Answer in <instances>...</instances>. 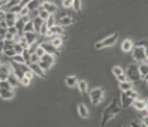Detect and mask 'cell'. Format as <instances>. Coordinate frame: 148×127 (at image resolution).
Returning a JSON list of instances; mask_svg holds the SVG:
<instances>
[{
  "mask_svg": "<svg viewBox=\"0 0 148 127\" xmlns=\"http://www.w3.org/2000/svg\"><path fill=\"white\" fill-rule=\"evenodd\" d=\"M72 17L68 16V14H64V16H61V19L57 21L58 25H61V27H66V25H71L72 24Z\"/></svg>",
  "mask_w": 148,
  "mask_h": 127,
  "instance_id": "obj_16",
  "label": "cell"
},
{
  "mask_svg": "<svg viewBox=\"0 0 148 127\" xmlns=\"http://www.w3.org/2000/svg\"><path fill=\"white\" fill-rule=\"evenodd\" d=\"M0 28H9V25L6 23V20L4 21H0Z\"/></svg>",
  "mask_w": 148,
  "mask_h": 127,
  "instance_id": "obj_55",
  "label": "cell"
},
{
  "mask_svg": "<svg viewBox=\"0 0 148 127\" xmlns=\"http://www.w3.org/2000/svg\"><path fill=\"white\" fill-rule=\"evenodd\" d=\"M7 82H9V83H10V85L13 86V89L21 85V82L18 81V78H17V76H16V75H14L13 72L10 73V75H9V78H7Z\"/></svg>",
  "mask_w": 148,
  "mask_h": 127,
  "instance_id": "obj_21",
  "label": "cell"
},
{
  "mask_svg": "<svg viewBox=\"0 0 148 127\" xmlns=\"http://www.w3.org/2000/svg\"><path fill=\"white\" fill-rule=\"evenodd\" d=\"M0 97L3 100H12L13 97H14L13 88H0Z\"/></svg>",
  "mask_w": 148,
  "mask_h": 127,
  "instance_id": "obj_10",
  "label": "cell"
},
{
  "mask_svg": "<svg viewBox=\"0 0 148 127\" xmlns=\"http://www.w3.org/2000/svg\"><path fill=\"white\" fill-rule=\"evenodd\" d=\"M33 24H34V28H35V33H40V28H41V25L44 24V20L41 19V17H38V16H35L34 19L31 20Z\"/></svg>",
  "mask_w": 148,
  "mask_h": 127,
  "instance_id": "obj_26",
  "label": "cell"
},
{
  "mask_svg": "<svg viewBox=\"0 0 148 127\" xmlns=\"http://www.w3.org/2000/svg\"><path fill=\"white\" fill-rule=\"evenodd\" d=\"M120 113V104L117 103L116 100H113L112 103L109 104L104 110H103V116H102V126H106L114 116Z\"/></svg>",
  "mask_w": 148,
  "mask_h": 127,
  "instance_id": "obj_1",
  "label": "cell"
},
{
  "mask_svg": "<svg viewBox=\"0 0 148 127\" xmlns=\"http://www.w3.org/2000/svg\"><path fill=\"white\" fill-rule=\"evenodd\" d=\"M3 54H4L7 58H10V59L16 55V52H14V49H13V48H10V49H4V51H3Z\"/></svg>",
  "mask_w": 148,
  "mask_h": 127,
  "instance_id": "obj_36",
  "label": "cell"
},
{
  "mask_svg": "<svg viewBox=\"0 0 148 127\" xmlns=\"http://www.w3.org/2000/svg\"><path fill=\"white\" fill-rule=\"evenodd\" d=\"M49 43H51L52 45L55 47V48H58V49H59V48L62 47V43H64V40H62V37H61V35H57V37H52V38L49 40Z\"/></svg>",
  "mask_w": 148,
  "mask_h": 127,
  "instance_id": "obj_25",
  "label": "cell"
},
{
  "mask_svg": "<svg viewBox=\"0 0 148 127\" xmlns=\"http://www.w3.org/2000/svg\"><path fill=\"white\" fill-rule=\"evenodd\" d=\"M72 3H73V0H62V6L65 9H71L72 7Z\"/></svg>",
  "mask_w": 148,
  "mask_h": 127,
  "instance_id": "obj_41",
  "label": "cell"
},
{
  "mask_svg": "<svg viewBox=\"0 0 148 127\" xmlns=\"http://www.w3.org/2000/svg\"><path fill=\"white\" fill-rule=\"evenodd\" d=\"M78 113L82 119H86V117H89V110H88V107L85 106L83 103H79L78 104Z\"/></svg>",
  "mask_w": 148,
  "mask_h": 127,
  "instance_id": "obj_20",
  "label": "cell"
},
{
  "mask_svg": "<svg viewBox=\"0 0 148 127\" xmlns=\"http://www.w3.org/2000/svg\"><path fill=\"white\" fill-rule=\"evenodd\" d=\"M40 61H42L44 64H47V65L51 68V67L54 65V62H55V58H54V55H51V54H47V52H45L42 57L40 58Z\"/></svg>",
  "mask_w": 148,
  "mask_h": 127,
  "instance_id": "obj_18",
  "label": "cell"
},
{
  "mask_svg": "<svg viewBox=\"0 0 148 127\" xmlns=\"http://www.w3.org/2000/svg\"><path fill=\"white\" fill-rule=\"evenodd\" d=\"M21 9H23V7H21L20 4H16V6L10 7V9H9L7 12H12V13H14V14H18V13L21 12Z\"/></svg>",
  "mask_w": 148,
  "mask_h": 127,
  "instance_id": "obj_33",
  "label": "cell"
},
{
  "mask_svg": "<svg viewBox=\"0 0 148 127\" xmlns=\"http://www.w3.org/2000/svg\"><path fill=\"white\" fill-rule=\"evenodd\" d=\"M40 6H41L40 0H31V1L25 6V7H27V9L30 10V13H31V12H37V10L40 9Z\"/></svg>",
  "mask_w": 148,
  "mask_h": 127,
  "instance_id": "obj_24",
  "label": "cell"
},
{
  "mask_svg": "<svg viewBox=\"0 0 148 127\" xmlns=\"http://www.w3.org/2000/svg\"><path fill=\"white\" fill-rule=\"evenodd\" d=\"M134 48V43L131 41V40H124L123 41V44H121V49L124 51V52H131V49Z\"/></svg>",
  "mask_w": 148,
  "mask_h": 127,
  "instance_id": "obj_23",
  "label": "cell"
},
{
  "mask_svg": "<svg viewBox=\"0 0 148 127\" xmlns=\"http://www.w3.org/2000/svg\"><path fill=\"white\" fill-rule=\"evenodd\" d=\"M20 82H21V85H23V86H28V85H30V82H31V79H30V78H27V76H24Z\"/></svg>",
  "mask_w": 148,
  "mask_h": 127,
  "instance_id": "obj_47",
  "label": "cell"
},
{
  "mask_svg": "<svg viewBox=\"0 0 148 127\" xmlns=\"http://www.w3.org/2000/svg\"><path fill=\"white\" fill-rule=\"evenodd\" d=\"M138 73H140V78L141 79H145L148 75V65H147V61L144 62H138Z\"/></svg>",
  "mask_w": 148,
  "mask_h": 127,
  "instance_id": "obj_12",
  "label": "cell"
},
{
  "mask_svg": "<svg viewBox=\"0 0 148 127\" xmlns=\"http://www.w3.org/2000/svg\"><path fill=\"white\" fill-rule=\"evenodd\" d=\"M35 54L41 58L42 55H44V54H45V51H44V48H42L41 45H38V47H37V49H35Z\"/></svg>",
  "mask_w": 148,
  "mask_h": 127,
  "instance_id": "obj_40",
  "label": "cell"
},
{
  "mask_svg": "<svg viewBox=\"0 0 148 127\" xmlns=\"http://www.w3.org/2000/svg\"><path fill=\"white\" fill-rule=\"evenodd\" d=\"M145 45H147V40H145V38H143L141 41L134 43V47H145Z\"/></svg>",
  "mask_w": 148,
  "mask_h": 127,
  "instance_id": "obj_45",
  "label": "cell"
},
{
  "mask_svg": "<svg viewBox=\"0 0 148 127\" xmlns=\"http://www.w3.org/2000/svg\"><path fill=\"white\" fill-rule=\"evenodd\" d=\"M38 65H40V67H41V68H42V69H44V71L49 69V67H48V65H47V64H44V62H42V61H40V62H38Z\"/></svg>",
  "mask_w": 148,
  "mask_h": 127,
  "instance_id": "obj_51",
  "label": "cell"
},
{
  "mask_svg": "<svg viewBox=\"0 0 148 127\" xmlns=\"http://www.w3.org/2000/svg\"><path fill=\"white\" fill-rule=\"evenodd\" d=\"M4 41V49H10L14 45V40H3Z\"/></svg>",
  "mask_w": 148,
  "mask_h": 127,
  "instance_id": "obj_37",
  "label": "cell"
},
{
  "mask_svg": "<svg viewBox=\"0 0 148 127\" xmlns=\"http://www.w3.org/2000/svg\"><path fill=\"white\" fill-rule=\"evenodd\" d=\"M3 51H4V41L0 40V54H3Z\"/></svg>",
  "mask_w": 148,
  "mask_h": 127,
  "instance_id": "obj_54",
  "label": "cell"
},
{
  "mask_svg": "<svg viewBox=\"0 0 148 127\" xmlns=\"http://www.w3.org/2000/svg\"><path fill=\"white\" fill-rule=\"evenodd\" d=\"M131 106H133L136 110H138V112H140V110H144V109H147V100H144V99H138V97H137L136 100L131 103Z\"/></svg>",
  "mask_w": 148,
  "mask_h": 127,
  "instance_id": "obj_14",
  "label": "cell"
},
{
  "mask_svg": "<svg viewBox=\"0 0 148 127\" xmlns=\"http://www.w3.org/2000/svg\"><path fill=\"white\" fill-rule=\"evenodd\" d=\"M38 45H40V44H37V43L31 44V45L28 47V52H30V54H35V49H37V47Z\"/></svg>",
  "mask_w": 148,
  "mask_h": 127,
  "instance_id": "obj_44",
  "label": "cell"
},
{
  "mask_svg": "<svg viewBox=\"0 0 148 127\" xmlns=\"http://www.w3.org/2000/svg\"><path fill=\"white\" fill-rule=\"evenodd\" d=\"M133 52V58L136 62H144L147 61V48L145 47H134L131 49Z\"/></svg>",
  "mask_w": 148,
  "mask_h": 127,
  "instance_id": "obj_6",
  "label": "cell"
},
{
  "mask_svg": "<svg viewBox=\"0 0 148 127\" xmlns=\"http://www.w3.org/2000/svg\"><path fill=\"white\" fill-rule=\"evenodd\" d=\"M65 83H66L68 88H75L76 83H78V78H76L75 75H69V76L65 78Z\"/></svg>",
  "mask_w": 148,
  "mask_h": 127,
  "instance_id": "obj_22",
  "label": "cell"
},
{
  "mask_svg": "<svg viewBox=\"0 0 148 127\" xmlns=\"http://www.w3.org/2000/svg\"><path fill=\"white\" fill-rule=\"evenodd\" d=\"M24 38L27 40V43H28V45H31V44H34L37 43V40H38V33H35V31H31V33H24Z\"/></svg>",
  "mask_w": 148,
  "mask_h": 127,
  "instance_id": "obj_15",
  "label": "cell"
},
{
  "mask_svg": "<svg viewBox=\"0 0 148 127\" xmlns=\"http://www.w3.org/2000/svg\"><path fill=\"white\" fill-rule=\"evenodd\" d=\"M41 9H44V10L48 12L49 14H55V13L58 12L57 4H54V3H51V1H44V3H41Z\"/></svg>",
  "mask_w": 148,
  "mask_h": 127,
  "instance_id": "obj_11",
  "label": "cell"
},
{
  "mask_svg": "<svg viewBox=\"0 0 148 127\" xmlns=\"http://www.w3.org/2000/svg\"><path fill=\"white\" fill-rule=\"evenodd\" d=\"M64 34H65V33H64V27L55 24V25H52L51 28H48V33L45 34V37L47 38H49V37L52 38V37H57V35H61V37H62Z\"/></svg>",
  "mask_w": 148,
  "mask_h": 127,
  "instance_id": "obj_8",
  "label": "cell"
},
{
  "mask_svg": "<svg viewBox=\"0 0 148 127\" xmlns=\"http://www.w3.org/2000/svg\"><path fill=\"white\" fill-rule=\"evenodd\" d=\"M133 82L131 81H123V82H119V88L120 91H128V89H133Z\"/></svg>",
  "mask_w": 148,
  "mask_h": 127,
  "instance_id": "obj_27",
  "label": "cell"
},
{
  "mask_svg": "<svg viewBox=\"0 0 148 127\" xmlns=\"http://www.w3.org/2000/svg\"><path fill=\"white\" fill-rule=\"evenodd\" d=\"M38 62H40V57H38L37 54H31V55H30L28 64H38Z\"/></svg>",
  "mask_w": 148,
  "mask_h": 127,
  "instance_id": "obj_35",
  "label": "cell"
},
{
  "mask_svg": "<svg viewBox=\"0 0 148 127\" xmlns=\"http://www.w3.org/2000/svg\"><path fill=\"white\" fill-rule=\"evenodd\" d=\"M76 86H78V89H79V92L85 96L86 93H88V82L83 81V79H78V83H76Z\"/></svg>",
  "mask_w": 148,
  "mask_h": 127,
  "instance_id": "obj_19",
  "label": "cell"
},
{
  "mask_svg": "<svg viewBox=\"0 0 148 127\" xmlns=\"http://www.w3.org/2000/svg\"><path fill=\"white\" fill-rule=\"evenodd\" d=\"M89 97H90L92 104L97 106L103 100V97H104V89L103 88H95V89H92L90 92H89Z\"/></svg>",
  "mask_w": 148,
  "mask_h": 127,
  "instance_id": "obj_5",
  "label": "cell"
},
{
  "mask_svg": "<svg viewBox=\"0 0 148 127\" xmlns=\"http://www.w3.org/2000/svg\"><path fill=\"white\" fill-rule=\"evenodd\" d=\"M47 33H48V27H47L45 21H44V24L41 25V28H40V33H38V34H40V35H42V37H45Z\"/></svg>",
  "mask_w": 148,
  "mask_h": 127,
  "instance_id": "obj_38",
  "label": "cell"
},
{
  "mask_svg": "<svg viewBox=\"0 0 148 127\" xmlns=\"http://www.w3.org/2000/svg\"><path fill=\"white\" fill-rule=\"evenodd\" d=\"M14 37H16V34H13L12 31L7 30V33H6V35H4V40H14Z\"/></svg>",
  "mask_w": 148,
  "mask_h": 127,
  "instance_id": "obj_46",
  "label": "cell"
},
{
  "mask_svg": "<svg viewBox=\"0 0 148 127\" xmlns=\"http://www.w3.org/2000/svg\"><path fill=\"white\" fill-rule=\"evenodd\" d=\"M13 49H14V52H16V54H21V52L24 51V48L20 45L18 43H14V45H13Z\"/></svg>",
  "mask_w": 148,
  "mask_h": 127,
  "instance_id": "obj_34",
  "label": "cell"
},
{
  "mask_svg": "<svg viewBox=\"0 0 148 127\" xmlns=\"http://www.w3.org/2000/svg\"><path fill=\"white\" fill-rule=\"evenodd\" d=\"M12 61H13V62H16V64H27L21 54H16V55L12 58Z\"/></svg>",
  "mask_w": 148,
  "mask_h": 127,
  "instance_id": "obj_30",
  "label": "cell"
},
{
  "mask_svg": "<svg viewBox=\"0 0 148 127\" xmlns=\"http://www.w3.org/2000/svg\"><path fill=\"white\" fill-rule=\"evenodd\" d=\"M45 24L48 28H51L52 25H55L57 24V19H55V14H49V17L45 20Z\"/></svg>",
  "mask_w": 148,
  "mask_h": 127,
  "instance_id": "obj_28",
  "label": "cell"
},
{
  "mask_svg": "<svg viewBox=\"0 0 148 127\" xmlns=\"http://www.w3.org/2000/svg\"><path fill=\"white\" fill-rule=\"evenodd\" d=\"M7 4V0H0V9L3 7V6H6Z\"/></svg>",
  "mask_w": 148,
  "mask_h": 127,
  "instance_id": "obj_56",
  "label": "cell"
},
{
  "mask_svg": "<svg viewBox=\"0 0 148 127\" xmlns=\"http://www.w3.org/2000/svg\"><path fill=\"white\" fill-rule=\"evenodd\" d=\"M13 72L12 65L9 64H0V81H7L9 75Z\"/></svg>",
  "mask_w": 148,
  "mask_h": 127,
  "instance_id": "obj_7",
  "label": "cell"
},
{
  "mask_svg": "<svg viewBox=\"0 0 148 127\" xmlns=\"http://www.w3.org/2000/svg\"><path fill=\"white\" fill-rule=\"evenodd\" d=\"M16 4H20V0H7V7L10 9V7H13V6H16Z\"/></svg>",
  "mask_w": 148,
  "mask_h": 127,
  "instance_id": "obj_42",
  "label": "cell"
},
{
  "mask_svg": "<svg viewBox=\"0 0 148 127\" xmlns=\"http://www.w3.org/2000/svg\"><path fill=\"white\" fill-rule=\"evenodd\" d=\"M72 7H73V10L75 12H80V9H82V3H80V0H73V3H72Z\"/></svg>",
  "mask_w": 148,
  "mask_h": 127,
  "instance_id": "obj_32",
  "label": "cell"
},
{
  "mask_svg": "<svg viewBox=\"0 0 148 127\" xmlns=\"http://www.w3.org/2000/svg\"><path fill=\"white\" fill-rule=\"evenodd\" d=\"M37 16H38V17H41V19H42V20L45 21L49 17V13H48V12H45L44 9H41V6H40V9L37 10Z\"/></svg>",
  "mask_w": 148,
  "mask_h": 127,
  "instance_id": "obj_29",
  "label": "cell"
},
{
  "mask_svg": "<svg viewBox=\"0 0 148 127\" xmlns=\"http://www.w3.org/2000/svg\"><path fill=\"white\" fill-rule=\"evenodd\" d=\"M30 1H31V0H20V6H21V7H25Z\"/></svg>",
  "mask_w": 148,
  "mask_h": 127,
  "instance_id": "obj_53",
  "label": "cell"
},
{
  "mask_svg": "<svg viewBox=\"0 0 148 127\" xmlns=\"http://www.w3.org/2000/svg\"><path fill=\"white\" fill-rule=\"evenodd\" d=\"M112 72H113V75H114V76H117V75L123 73L124 71H123V68H121V67H119V65H117V67H114L113 69H112Z\"/></svg>",
  "mask_w": 148,
  "mask_h": 127,
  "instance_id": "obj_39",
  "label": "cell"
},
{
  "mask_svg": "<svg viewBox=\"0 0 148 127\" xmlns=\"http://www.w3.org/2000/svg\"><path fill=\"white\" fill-rule=\"evenodd\" d=\"M30 68L34 72L35 76H40V78H45V71L42 69L38 64H30Z\"/></svg>",
  "mask_w": 148,
  "mask_h": 127,
  "instance_id": "obj_13",
  "label": "cell"
},
{
  "mask_svg": "<svg viewBox=\"0 0 148 127\" xmlns=\"http://www.w3.org/2000/svg\"><path fill=\"white\" fill-rule=\"evenodd\" d=\"M40 45L44 48V51H45L47 54H51V55H54V57H55V55H59V49L55 48L49 41H44V43H41Z\"/></svg>",
  "mask_w": 148,
  "mask_h": 127,
  "instance_id": "obj_9",
  "label": "cell"
},
{
  "mask_svg": "<svg viewBox=\"0 0 148 127\" xmlns=\"http://www.w3.org/2000/svg\"><path fill=\"white\" fill-rule=\"evenodd\" d=\"M31 31H35V28H34V24H33V21L30 20L28 23H25V25H24L23 33H31Z\"/></svg>",
  "mask_w": 148,
  "mask_h": 127,
  "instance_id": "obj_31",
  "label": "cell"
},
{
  "mask_svg": "<svg viewBox=\"0 0 148 127\" xmlns=\"http://www.w3.org/2000/svg\"><path fill=\"white\" fill-rule=\"evenodd\" d=\"M124 73H125V76H127V79L131 81L133 83L140 81L141 78H140V73H138V62L130 64V65L127 67V69H125Z\"/></svg>",
  "mask_w": 148,
  "mask_h": 127,
  "instance_id": "obj_3",
  "label": "cell"
},
{
  "mask_svg": "<svg viewBox=\"0 0 148 127\" xmlns=\"http://www.w3.org/2000/svg\"><path fill=\"white\" fill-rule=\"evenodd\" d=\"M21 55L24 57V59H25V62L28 64V61H30V55H31V54L28 52V49H24L23 52H21Z\"/></svg>",
  "mask_w": 148,
  "mask_h": 127,
  "instance_id": "obj_43",
  "label": "cell"
},
{
  "mask_svg": "<svg viewBox=\"0 0 148 127\" xmlns=\"http://www.w3.org/2000/svg\"><path fill=\"white\" fill-rule=\"evenodd\" d=\"M137 97H138V93L136 91H133V89L123 91V93H121V107H130Z\"/></svg>",
  "mask_w": 148,
  "mask_h": 127,
  "instance_id": "obj_2",
  "label": "cell"
},
{
  "mask_svg": "<svg viewBox=\"0 0 148 127\" xmlns=\"http://www.w3.org/2000/svg\"><path fill=\"white\" fill-rule=\"evenodd\" d=\"M0 40H3V38H1V37H0Z\"/></svg>",
  "mask_w": 148,
  "mask_h": 127,
  "instance_id": "obj_57",
  "label": "cell"
},
{
  "mask_svg": "<svg viewBox=\"0 0 148 127\" xmlns=\"http://www.w3.org/2000/svg\"><path fill=\"white\" fill-rule=\"evenodd\" d=\"M17 17H18V14H14L12 12H6V23L9 27H13L14 24H16V20H17Z\"/></svg>",
  "mask_w": 148,
  "mask_h": 127,
  "instance_id": "obj_17",
  "label": "cell"
},
{
  "mask_svg": "<svg viewBox=\"0 0 148 127\" xmlns=\"http://www.w3.org/2000/svg\"><path fill=\"white\" fill-rule=\"evenodd\" d=\"M0 64H1V62H0Z\"/></svg>",
  "mask_w": 148,
  "mask_h": 127,
  "instance_id": "obj_58",
  "label": "cell"
},
{
  "mask_svg": "<svg viewBox=\"0 0 148 127\" xmlns=\"http://www.w3.org/2000/svg\"><path fill=\"white\" fill-rule=\"evenodd\" d=\"M116 78H117V79H119V82H123V81H128V79H127V76H125V73H124V72H123V73H120V75H117V76H116Z\"/></svg>",
  "mask_w": 148,
  "mask_h": 127,
  "instance_id": "obj_48",
  "label": "cell"
},
{
  "mask_svg": "<svg viewBox=\"0 0 148 127\" xmlns=\"http://www.w3.org/2000/svg\"><path fill=\"white\" fill-rule=\"evenodd\" d=\"M7 30L9 28H0V37L4 40V35H6V33H7Z\"/></svg>",
  "mask_w": 148,
  "mask_h": 127,
  "instance_id": "obj_52",
  "label": "cell"
},
{
  "mask_svg": "<svg viewBox=\"0 0 148 127\" xmlns=\"http://www.w3.org/2000/svg\"><path fill=\"white\" fill-rule=\"evenodd\" d=\"M4 19H6V12L0 9V21H4Z\"/></svg>",
  "mask_w": 148,
  "mask_h": 127,
  "instance_id": "obj_50",
  "label": "cell"
},
{
  "mask_svg": "<svg viewBox=\"0 0 148 127\" xmlns=\"http://www.w3.org/2000/svg\"><path fill=\"white\" fill-rule=\"evenodd\" d=\"M117 40H119V34H112L109 35V37H106V38H103L102 41H97L96 44H95V48L96 49H102V48H107V47H112L116 43H117Z\"/></svg>",
  "mask_w": 148,
  "mask_h": 127,
  "instance_id": "obj_4",
  "label": "cell"
},
{
  "mask_svg": "<svg viewBox=\"0 0 148 127\" xmlns=\"http://www.w3.org/2000/svg\"><path fill=\"white\" fill-rule=\"evenodd\" d=\"M28 14H30V10H28L27 7H23L21 12L18 13V16H28Z\"/></svg>",
  "mask_w": 148,
  "mask_h": 127,
  "instance_id": "obj_49",
  "label": "cell"
}]
</instances>
